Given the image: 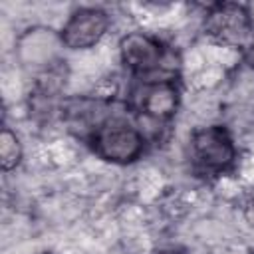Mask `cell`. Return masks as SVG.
<instances>
[{
	"instance_id": "1",
	"label": "cell",
	"mask_w": 254,
	"mask_h": 254,
	"mask_svg": "<svg viewBox=\"0 0 254 254\" xmlns=\"http://www.w3.org/2000/svg\"><path fill=\"white\" fill-rule=\"evenodd\" d=\"M143 135L123 121H107L91 135L93 151L111 163H133L143 153Z\"/></svg>"
},
{
	"instance_id": "2",
	"label": "cell",
	"mask_w": 254,
	"mask_h": 254,
	"mask_svg": "<svg viewBox=\"0 0 254 254\" xmlns=\"http://www.w3.org/2000/svg\"><path fill=\"white\" fill-rule=\"evenodd\" d=\"M192 157L204 173H222L234 163L236 147L222 125H210L194 131Z\"/></svg>"
},
{
	"instance_id": "3",
	"label": "cell",
	"mask_w": 254,
	"mask_h": 254,
	"mask_svg": "<svg viewBox=\"0 0 254 254\" xmlns=\"http://www.w3.org/2000/svg\"><path fill=\"white\" fill-rule=\"evenodd\" d=\"M250 12L234 2H222L208 10L204 28L218 42L238 46L250 38Z\"/></svg>"
},
{
	"instance_id": "4",
	"label": "cell",
	"mask_w": 254,
	"mask_h": 254,
	"mask_svg": "<svg viewBox=\"0 0 254 254\" xmlns=\"http://www.w3.org/2000/svg\"><path fill=\"white\" fill-rule=\"evenodd\" d=\"M62 46H64V42H62L60 34H56L52 28L36 26V28H28L18 38L16 52H18L20 62L26 67L42 69L56 62Z\"/></svg>"
},
{
	"instance_id": "5",
	"label": "cell",
	"mask_w": 254,
	"mask_h": 254,
	"mask_svg": "<svg viewBox=\"0 0 254 254\" xmlns=\"http://www.w3.org/2000/svg\"><path fill=\"white\" fill-rule=\"evenodd\" d=\"M109 26V16L99 8H79L75 10L62 30L64 46L71 50L91 48L101 40Z\"/></svg>"
},
{
	"instance_id": "6",
	"label": "cell",
	"mask_w": 254,
	"mask_h": 254,
	"mask_svg": "<svg viewBox=\"0 0 254 254\" xmlns=\"http://www.w3.org/2000/svg\"><path fill=\"white\" fill-rule=\"evenodd\" d=\"M119 50L125 65L131 67L133 71H151L159 67L163 60V46L155 38L141 32L127 34L121 40Z\"/></svg>"
},
{
	"instance_id": "7",
	"label": "cell",
	"mask_w": 254,
	"mask_h": 254,
	"mask_svg": "<svg viewBox=\"0 0 254 254\" xmlns=\"http://www.w3.org/2000/svg\"><path fill=\"white\" fill-rule=\"evenodd\" d=\"M139 105L147 117L157 121H167L175 115L179 107V87L171 79L153 81L143 87Z\"/></svg>"
},
{
	"instance_id": "8",
	"label": "cell",
	"mask_w": 254,
	"mask_h": 254,
	"mask_svg": "<svg viewBox=\"0 0 254 254\" xmlns=\"http://www.w3.org/2000/svg\"><path fill=\"white\" fill-rule=\"evenodd\" d=\"M22 159V145L16 133H12L8 127L2 129L0 133V165L2 171H12L18 167Z\"/></svg>"
},
{
	"instance_id": "9",
	"label": "cell",
	"mask_w": 254,
	"mask_h": 254,
	"mask_svg": "<svg viewBox=\"0 0 254 254\" xmlns=\"http://www.w3.org/2000/svg\"><path fill=\"white\" fill-rule=\"evenodd\" d=\"M244 56H246V62L254 67V34L250 36V42H248V46H246V54H244Z\"/></svg>"
},
{
	"instance_id": "10",
	"label": "cell",
	"mask_w": 254,
	"mask_h": 254,
	"mask_svg": "<svg viewBox=\"0 0 254 254\" xmlns=\"http://www.w3.org/2000/svg\"><path fill=\"white\" fill-rule=\"evenodd\" d=\"M250 10H252V14H250V20H254V4H252V8H250Z\"/></svg>"
},
{
	"instance_id": "11",
	"label": "cell",
	"mask_w": 254,
	"mask_h": 254,
	"mask_svg": "<svg viewBox=\"0 0 254 254\" xmlns=\"http://www.w3.org/2000/svg\"><path fill=\"white\" fill-rule=\"evenodd\" d=\"M159 254H181V252H159Z\"/></svg>"
}]
</instances>
